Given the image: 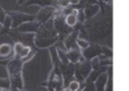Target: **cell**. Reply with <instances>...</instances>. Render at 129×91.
I'll list each match as a JSON object with an SVG mask.
<instances>
[{"label": "cell", "mask_w": 129, "mask_h": 91, "mask_svg": "<svg viewBox=\"0 0 129 91\" xmlns=\"http://www.w3.org/2000/svg\"><path fill=\"white\" fill-rule=\"evenodd\" d=\"M7 15H9L11 17V19H13V25H11L13 28H17L23 22H32V20H33V17H32L31 15H26V14H22V12L10 11V12H8Z\"/></svg>", "instance_id": "1"}, {"label": "cell", "mask_w": 129, "mask_h": 91, "mask_svg": "<svg viewBox=\"0 0 129 91\" xmlns=\"http://www.w3.org/2000/svg\"><path fill=\"white\" fill-rule=\"evenodd\" d=\"M39 27H40L39 22H26L19 25L16 28V30L20 32V33H31V32H36L39 29Z\"/></svg>", "instance_id": "2"}, {"label": "cell", "mask_w": 129, "mask_h": 91, "mask_svg": "<svg viewBox=\"0 0 129 91\" xmlns=\"http://www.w3.org/2000/svg\"><path fill=\"white\" fill-rule=\"evenodd\" d=\"M22 60L20 58H13L8 62L7 64V71L9 74H15V73H19L20 70H22Z\"/></svg>", "instance_id": "3"}, {"label": "cell", "mask_w": 129, "mask_h": 91, "mask_svg": "<svg viewBox=\"0 0 129 91\" xmlns=\"http://www.w3.org/2000/svg\"><path fill=\"white\" fill-rule=\"evenodd\" d=\"M53 11H54V9L50 8V7H44V8L40 9L39 14L36 15V20L38 22H47L50 18V16H52Z\"/></svg>", "instance_id": "4"}, {"label": "cell", "mask_w": 129, "mask_h": 91, "mask_svg": "<svg viewBox=\"0 0 129 91\" xmlns=\"http://www.w3.org/2000/svg\"><path fill=\"white\" fill-rule=\"evenodd\" d=\"M10 79V84L13 86L15 89L18 90H22L23 87H24V83H23V78H22V74L19 73H15V74H10L9 76Z\"/></svg>", "instance_id": "5"}, {"label": "cell", "mask_w": 129, "mask_h": 91, "mask_svg": "<svg viewBox=\"0 0 129 91\" xmlns=\"http://www.w3.org/2000/svg\"><path fill=\"white\" fill-rule=\"evenodd\" d=\"M77 15H78L77 10H73L71 14H68V15L66 16V19H64L66 25H68V26H70V27L75 26L76 22H77Z\"/></svg>", "instance_id": "6"}, {"label": "cell", "mask_w": 129, "mask_h": 91, "mask_svg": "<svg viewBox=\"0 0 129 91\" xmlns=\"http://www.w3.org/2000/svg\"><path fill=\"white\" fill-rule=\"evenodd\" d=\"M11 25H13V19H11V17L9 15H7L4 22H2V29H1V32H0V35H2V34H8L9 28L11 27Z\"/></svg>", "instance_id": "7"}, {"label": "cell", "mask_w": 129, "mask_h": 91, "mask_svg": "<svg viewBox=\"0 0 129 91\" xmlns=\"http://www.w3.org/2000/svg\"><path fill=\"white\" fill-rule=\"evenodd\" d=\"M13 53V48L9 44H1L0 45V56L1 58H7Z\"/></svg>", "instance_id": "8"}, {"label": "cell", "mask_w": 129, "mask_h": 91, "mask_svg": "<svg viewBox=\"0 0 129 91\" xmlns=\"http://www.w3.org/2000/svg\"><path fill=\"white\" fill-rule=\"evenodd\" d=\"M67 56H68V58L71 61V62H77L78 60H79V52L78 51H75V50H73V51H70L68 54H67Z\"/></svg>", "instance_id": "9"}, {"label": "cell", "mask_w": 129, "mask_h": 91, "mask_svg": "<svg viewBox=\"0 0 129 91\" xmlns=\"http://www.w3.org/2000/svg\"><path fill=\"white\" fill-rule=\"evenodd\" d=\"M41 4V6H49V4H52V0H28L26 2V4Z\"/></svg>", "instance_id": "10"}, {"label": "cell", "mask_w": 129, "mask_h": 91, "mask_svg": "<svg viewBox=\"0 0 129 91\" xmlns=\"http://www.w3.org/2000/svg\"><path fill=\"white\" fill-rule=\"evenodd\" d=\"M98 10H99V7H98V6L87 7V8L85 9V15H86L87 18H89V17H92V16H93Z\"/></svg>", "instance_id": "11"}, {"label": "cell", "mask_w": 129, "mask_h": 91, "mask_svg": "<svg viewBox=\"0 0 129 91\" xmlns=\"http://www.w3.org/2000/svg\"><path fill=\"white\" fill-rule=\"evenodd\" d=\"M10 79L7 78H0V88L1 89H9L10 88Z\"/></svg>", "instance_id": "12"}, {"label": "cell", "mask_w": 129, "mask_h": 91, "mask_svg": "<svg viewBox=\"0 0 129 91\" xmlns=\"http://www.w3.org/2000/svg\"><path fill=\"white\" fill-rule=\"evenodd\" d=\"M29 52H31V47H29V46H24V48L20 51V53L18 54L17 58H26V56L29 54Z\"/></svg>", "instance_id": "13"}, {"label": "cell", "mask_w": 129, "mask_h": 91, "mask_svg": "<svg viewBox=\"0 0 129 91\" xmlns=\"http://www.w3.org/2000/svg\"><path fill=\"white\" fill-rule=\"evenodd\" d=\"M23 48H24V44H23V43H19V42H16L15 46H14V53H15L16 58L18 56V54L20 53V51H22Z\"/></svg>", "instance_id": "14"}, {"label": "cell", "mask_w": 129, "mask_h": 91, "mask_svg": "<svg viewBox=\"0 0 129 91\" xmlns=\"http://www.w3.org/2000/svg\"><path fill=\"white\" fill-rule=\"evenodd\" d=\"M69 89L71 91H77L79 89V82L78 81H71L70 84H69Z\"/></svg>", "instance_id": "15"}, {"label": "cell", "mask_w": 129, "mask_h": 91, "mask_svg": "<svg viewBox=\"0 0 129 91\" xmlns=\"http://www.w3.org/2000/svg\"><path fill=\"white\" fill-rule=\"evenodd\" d=\"M89 71H91V68H89V64H88V63H85V64L82 66V73H83V76H86L87 74L89 73Z\"/></svg>", "instance_id": "16"}, {"label": "cell", "mask_w": 129, "mask_h": 91, "mask_svg": "<svg viewBox=\"0 0 129 91\" xmlns=\"http://www.w3.org/2000/svg\"><path fill=\"white\" fill-rule=\"evenodd\" d=\"M77 44H78V46H79L80 48H83V50L87 48V47L89 46L88 43H87L86 40H77Z\"/></svg>", "instance_id": "17"}, {"label": "cell", "mask_w": 129, "mask_h": 91, "mask_svg": "<svg viewBox=\"0 0 129 91\" xmlns=\"http://www.w3.org/2000/svg\"><path fill=\"white\" fill-rule=\"evenodd\" d=\"M6 16H7V14L4 11V9L0 7V24H2L4 22V20H5V18H6Z\"/></svg>", "instance_id": "18"}, {"label": "cell", "mask_w": 129, "mask_h": 91, "mask_svg": "<svg viewBox=\"0 0 129 91\" xmlns=\"http://www.w3.org/2000/svg\"><path fill=\"white\" fill-rule=\"evenodd\" d=\"M68 1H69V4H78L80 0H68Z\"/></svg>", "instance_id": "19"}, {"label": "cell", "mask_w": 129, "mask_h": 91, "mask_svg": "<svg viewBox=\"0 0 129 91\" xmlns=\"http://www.w3.org/2000/svg\"><path fill=\"white\" fill-rule=\"evenodd\" d=\"M27 1V0H18V4H24V2H26Z\"/></svg>", "instance_id": "20"}, {"label": "cell", "mask_w": 129, "mask_h": 91, "mask_svg": "<svg viewBox=\"0 0 129 91\" xmlns=\"http://www.w3.org/2000/svg\"><path fill=\"white\" fill-rule=\"evenodd\" d=\"M63 91H71V90L69 89V87H68V88H64V89H63Z\"/></svg>", "instance_id": "21"}, {"label": "cell", "mask_w": 129, "mask_h": 91, "mask_svg": "<svg viewBox=\"0 0 129 91\" xmlns=\"http://www.w3.org/2000/svg\"><path fill=\"white\" fill-rule=\"evenodd\" d=\"M0 91H10V89H0Z\"/></svg>", "instance_id": "22"}, {"label": "cell", "mask_w": 129, "mask_h": 91, "mask_svg": "<svg viewBox=\"0 0 129 91\" xmlns=\"http://www.w3.org/2000/svg\"><path fill=\"white\" fill-rule=\"evenodd\" d=\"M104 1H105V2H110V1H111V0H104Z\"/></svg>", "instance_id": "23"}]
</instances>
